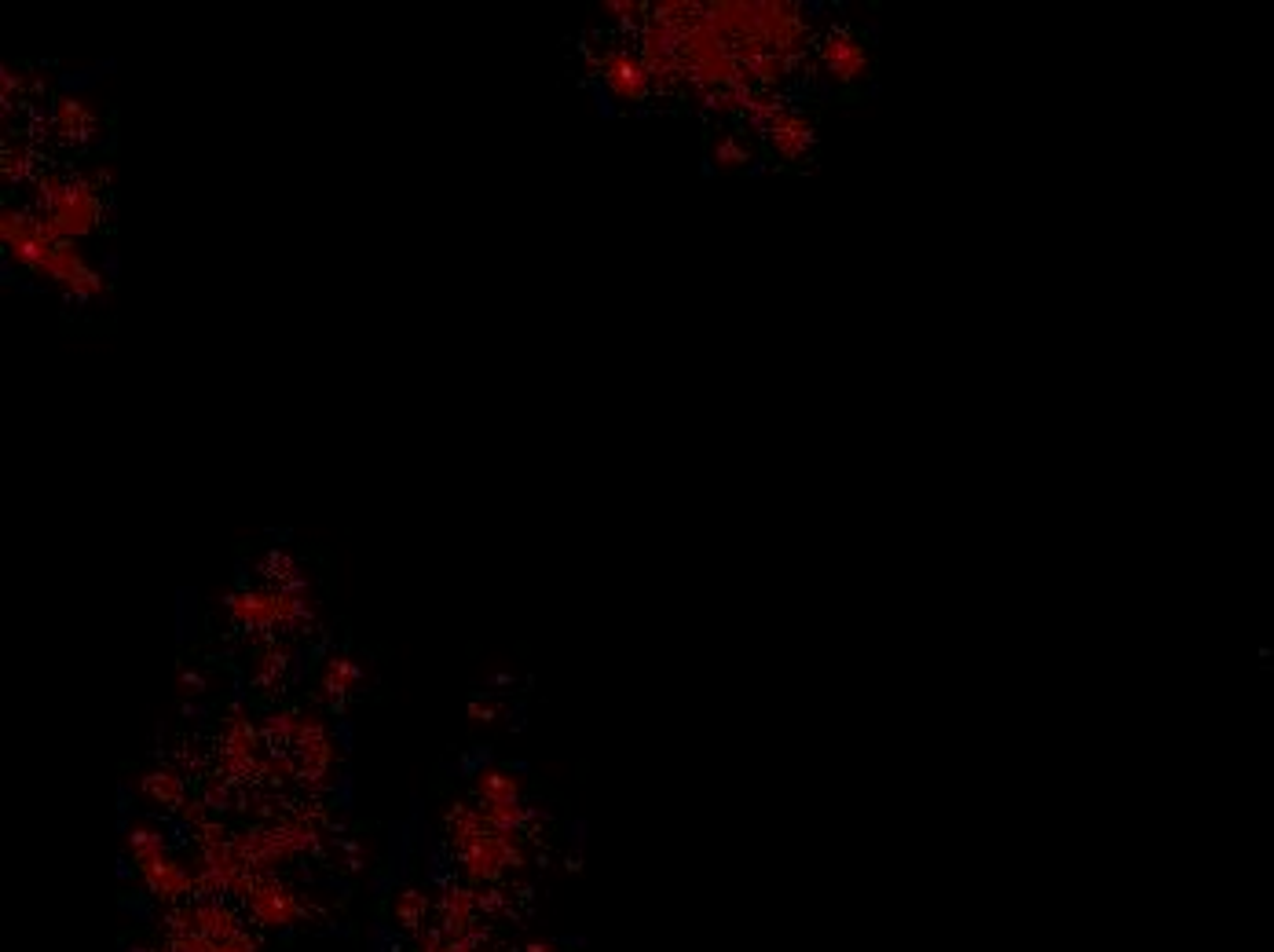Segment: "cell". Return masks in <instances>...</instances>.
Here are the masks:
<instances>
[{"label": "cell", "mask_w": 1274, "mask_h": 952, "mask_svg": "<svg viewBox=\"0 0 1274 952\" xmlns=\"http://www.w3.org/2000/svg\"><path fill=\"white\" fill-rule=\"evenodd\" d=\"M227 612L238 626L249 630H275V626H294L308 615L305 587H257V590H235L227 597Z\"/></svg>", "instance_id": "obj_1"}, {"label": "cell", "mask_w": 1274, "mask_h": 952, "mask_svg": "<svg viewBox=\"0 0 1274 952\" xmlns=\"http://www.w3.org/2000/svg\"><path fill=\"white\" fill-rule=\"evenodd\" d=\"M128 850H132L135 868L143 875V883L158 897H183L191 894L194 883H198V879L165 850V839H161V832L154 825L128 828Z\"/></svg>", "instance_id": "obj_2"}, {"label": "cell", "mask_w": 1274, "mask_h": 952, "mask_svg": "<svg viewBox=\"0 0 1274 952\" xmlns=\"http://www.w3.org/2000/svg\"><path fill=\"white\" fill-rule=\"evenodd\" d=\"M590 59V70L601 74L605 81V89H609L612 100L620 103H644L648 96L655 92V78L648 63L641 59V52L631 45H605V48H590L587 52Z\"/></svg>", "instance_id": "obj_3"}, {"label": "cell", "mask_w": 1274, "mask_h": 952, "mask_svg": "<svg viewBox=\"0 0 1274 952\" xmlns=\"http://www.w3.org/2000/svg\"><path fill=\"white\" fill-rule=\"evenodd\" d=\"M817 63H821L824 78L832 81V85H839V89L865 85V81L872 78V70H876L869 41H865L858 30H850V26H828V30L817 37Z\"/></svg>", "instance_id": "obj_4"}, {"label": "cell", "mask_w": 1274, "mask_h": 952, "mask_svg": "<svg viewBox=\"0 0 1274 952\" xmlns=\"http://www.w3.org/2000/svg\"><path fill=\"white\" fill-rule=\"evenodd\" d=\"M37 279H48L52 286H59L63 294H70L74 301H100L111 294V283L100 268H92L89 257L81 253L78 242H59L48 250V257L37 268Z\"/></svg>", "instance_id": "obj_5"}, {"label": "cell", "mask_w": 1274, "mask_h": 952, "mask_svg": "<svg viewBox=\"0 0 1274 952\" xmlns=\"http://www.w3.org/2000/svg\"><path fill=\"white\" fill-rule=\"evenodd\" d=\"M103 213H107V205H103L96 180H92L89 172H74L67 191L59 194V202L52 205V213H41V216H48L67 242H78V238L92 235V231L103 224Z\"/></svg>", "instance_id": "obj_6"}, {"label": "cell", "mask_w": 1274, "mask_h": 952, "mask_svg": "<svg viewBox=\"0 0 1274 952\" xmlns=\"http://www.w3.org/2000/svg\"><path fill=\"white\" fill-rule=\"evenodd\" d=\"M0 242H4V253H8V261H15L19 268L26 272H34L41 268V261L48 257V250L56 246V242H48L45 231H41V216L34 209H19V205H4L0 209Z\"/></svg>", "instance_id": "obj_7"}, {"label": "cell", "mask_w": 1274, "mask_h": 952, "mask_svg": "<svg viewBox=\"0 0 1274 952\" xmlns=\"http://www.w3.org/2000/svg\"><path fill=\"white\" fill-rule=\"evenodd\" d=\"M762 136H766L769 150H773L784 165H799V161L810 158L813 147H817V125H813V118L795 111V107H788V103H784V111L769 121V128Z\"/></svg>", "instance_id": "obj_8"}, {"label": "cell", "mask_w": 1274, "mask_h": 952, "mask_svg": "<svg viewBox=\"0 0 1274 952\" xmlns=\"http://www.w3.org/2000/svg\"><path fill=\"white\" fill-rule=\"evenodd\" d=\"M246 901H249V908H253V916H257L264 927H290V923L301 916V901H297V894L268 872H257V879H253V886H249Z\"/></svg>", "instance_id": "obj_9"}, {"label": "cell", "mask_w": 1274, "mask_h": 952, "mask_svg": "<svg viewBox=\"0 0 1274 952\" xmlns=\"http://www.w3.org/2000/svg\"><path fill=\"white\" fill-rule=\"evenodd\" d=\"M48 125H52V132H56L63 143L81 147V143L96 139V132H100V114L92 111V103L85 100V96L63 92V96H56V103H52Z\"/></svg>", "instance_id": "obj_10"}, {"label": "cell", "mask_w": 1274, "mask_h": 952, "mask_svg": "<svg viewBox=\"0 0 1274 952\" xmlns=\"http://www.w3.org/2000/svg\"><path fill=\"white\" fill-rule=\"evenodd\" d=\"M224 770L231 781H246L257 770V733L242 714H235L224 729Z\"/></svg>", "instance_id": "obj_11"}, {"label": "cell", "mask_w": 1274, "mask_h": 952, "mask_svg": "<svg viewBox=\"0 0 1274 952\" xmlns=\"http://www.w3.org/2000/svg\"><path fill=\"white\" fill-rule=\"evenodd\" d=\"M751 161H755V150H751V143H747L740 132H733V128H725V132H718V136L711 139V165L718 172L747 169Z\"/></svg>", "instance_id": "obj_12"}, {"label": "cell", "mask_w": 1274, "mask_h": 952, "mask_svg": "<svg viewBox=\"0 0 1274 952\" xmlns=\"http://www.w3.org/2000/svg\"><path fill=\"white\" fill-rule=\"evenodd\" d=\"M0 176H4V187H19L26 183L30 176H37V161H34V147L23 143V139H8L4 143V154H0Z\"/></svg>", "instance_id": "obj_13"}, {"label": "cell", "mask_w": 1274, "mask_h": 952, "mask_svg": "<svg viewBox=\"0 0 1274 952\" xmlns=\"http://www.w3.org/2000/svg\"><path fill=\"white\" fill-rule=\"evenodd\" d=\"M473 912L476 901L469 890H451L443 901V930L447 938H473Z\"/></svg>", "instance_id": "obj_14"}, {"label": "cell", "mask_w": 1274, "mask_h": 952, "mask_svg": "<svg viewBox=\"0 0 1274 952\" xmlns=\"http://www.w3.org/2000/svg\"><path fill=\"white\" fill-rule=\"evenodd\" d=\"M363 670L360 663L352 656H334L323 670V692H327L330 700H341V696H349L356 685H360Z\"/></svg>", "instance_id": "obj_15"}, {"label": "cell", "mask_w": 1274, "mask_h": 952, "mask_svg": "<svg viewBox=\"0 0 1274 952\" xmlns=\"http://www.w3.org/2000/svg\"><path fill=\"white\" fill-rule=\"evenodd\" d=\"M480 803H520V781L506 770H484L476 777Z\"/></svg>", "instance_id": "obj_16"}, {"label": "cell", "mask_w": 1274, "mask_h": 952, "mask_svg": "<svg viewBox=\"0 0 1274 952\" xmlns=\"http://www.w3.org/2000/svg\"><path fill=\"white\" fill-rule=\"evenodd\" d=\"M143 792H147L150 799H154V803H161V806H183V803H187V799H183L180 773H172V770L147 773V777H143Z\"/></svg>", "instance_id": "obj_17"}, {"label": "cell", "mask_w": 1274, "mask_h": 952, "mask_svg": "<svg viewBox=\"0 0 1274 952\" xmlns=\"http://www.w3.org/2000/svg\"><path fill=\"white\" fill-rule=\"evenodd\" d=\"M67 183H70L67 172H56V169L37 172L34 191H30V198H34V213H52V205L59 202V194L67 191Z\"/></svg>", "instance_id": "obj_18"}, {"label": "cell", "mask_w": 1274, "mask_h": 952, "mask_svg": "<svg viewBox=\"0 0 1274 952\" xmlns=\"http://www.w3.org/2000/svg\"><path fill=\"white\" fill-rule=\"evenodd\" d=\"M480 814L491 828L498 832H520V825L528 821V806L524 803H480Z\"/></svg>", "instance_id": "obj_19"}, {"label": "cell", "mask_w": 1274, "mask_h": 952, "mask_svg": "<svg viewBox=\"0 0 1274 952\" xmlns=\"http://www.w3.org/2000/svg\"><path fill=\"white\" fill-rule=\"evenodd\" d=\"M601 12L609 15L612 23L641 30L644 19H648V4H637V0H609V4H601Z\"/></svg>", "instance_id": "obj_20"}, {"label": "cell", "mask_w": 1274, "mask_h": 952, "mask_svg": "<svg viewBox=\"0 0 1274 952\" xmlns=\"http://www.w3.org/2000/svg\"><path fill=\"white\" fill-rule=\"evenodd\" d=\"M286 663H290V652H286V648H282V645H271L268 652H264V656L257 659V670H253V681H257V685H279V678H282V670H286Z\"/></svg>", "instance_id": "obj_21"}, {"label": "cell", "mask_w": 1274, "mask_h": 952, "mask_svg": "<svg viewBox=\"0 0 1274 952\" xmlns=\"http://www.w3.org/2000/svg\"><path fill=\"white\" fill-rule=\"evenodd\" d=\"M23 89H26V74L19 67H12V63H4V67H0V100H4L0 111L12 114V96H23Z\"/></svg>", "instance_id": "obj_22"}, {"label": "cell", "mask_w": 1274, "mask_h": 952, "mask_svg": "<svg viewBox=\"0 0 1274 952\" xmlns=\"http://www.w3.org/2000/svg\"><path fill=\"white\" fill-rule=\"evenodd\" d=\"M297 733H301V718L294 711H275L268 718V737L282 740V744H297Z\"/></svg>", "instance_id": "obj_23"}, {"label": "cell", "mask_w": 1274, "mask_h": 952, "mask_svg": "<svg viewBox=\"0 0 1274 952\" xmlns=\"http://www.w3.org/2000/svg\"><path fill=\"white\" fill-rule=\"evenodd\" d=\"M425 897L417 894V890H406L403 897H399V919H403V923H410V927H414L417 919L425 916Z\"/></svg>", "instance_id": "obj_24"}, {"label": "cell", "mask_w": 1274, "mask_h": 952, "mask_svg": "<svg viewBox=\"0 0 1274 952\" xmlns=\"http://www.w3.org/2000/svg\"><path fill=\"white\" fill-rule=\"evenodd\" d=\"M205 799H187V803L180 806V814H183V821H187V825H194V828H202V825H209V821H205Z\"/></svg>", "instance_id": "obj_25"}, {"label": "cell", "mask_w": 1274, "mask_h": 952, "mask_svg": "<svg viewBox=\"0 0 1274 952\" xmlns=\"http://www.w3.org/2000/svg\"><path fill=\"white\" fill-rule=\"evenodd\" d=\"M180 685H183V692H191V696H198V692H202V674H191V670H183V674H180Z\"/></svg>", "instance_id": "obj_26"}, {"label": "cell", "mask_w": 1274, "mask_h": 952, "mask_svg": "<svg viewBox=\"0 0 1274 952\" xmlns=\"http://www.w3.org/2000/svg\"><path fill=\"white\" fill-rule=\"evenodd\" d=\"M89 176H92V180H96V187H100V191H103V187H107V183L114 180V165H96V169H92Z\"/></svg>", "instance_id": "obj_27"}, {"label": "cell", "mask_w": 1274, "mask_h": 952, "mask_svg": "<svg viewBox=\"0 0 1274 952\" xmlns=\"http://www.w3.org/2000/svg\"><path fill=\"white\" fill-rule=\"evenodd\" d=\"M469 718H473V722H491V707H480V703H469Z\"/></svg>", "instance_id": "obj_28"}, {"label": "cell", "mask_w": 1274, "mask_h": 952, "mask_svg": "<svg viewBox=\"0 0 1274 952\" xmlns=\"http://www.w3.org/2000/svg\"><path fill=\"white\" fill-rule=\"evenodd\" d=\"M524 952H557V949H553L550 941H535V945H528Z\"/></svg>", "instance_id": "obj_29"}]
</instances>
